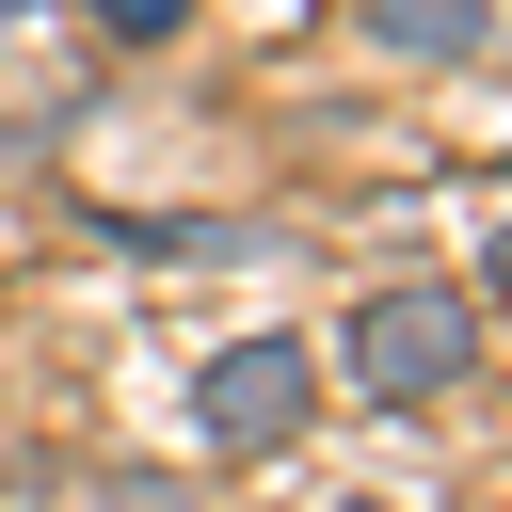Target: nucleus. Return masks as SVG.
Listing matches in <instances>:
<instances>
[{
  "mask_svg": "<svg viewBox=\"0 0 512 512\" xmlns=\"http://www.w3.org/2000/svg\"><path fill=\"white\" fill-rule=\"evenodd\" d=\"M336 368H352V400L432 416V400H464V384H480V304H464V288H368Z\"/></svg>",
  "mask_w": 512,
  "mask_h": 512,
  "instance_id": "nucleus-1",
  "label": "nucleus"
},
{
  "mask_svg": "<svg viewBox=\"0 0 512 512\" xmlns=\"http://www.w3.org/2000/svg\"><path fill=\"white\" fill-rule=\"evenodd\" d=\"M304 416H320V352H304V336H240V352H208V368H192V432H208L224 464L288 448Z\"/></svg>",
  "mask_w": 512,
  "mask_h": 512,
  "instance_id": "nucleus-2",
  "label": "nucleus"
},
{
  "mask_svg": "<svg viewBox=\"0 0 512 512\" xmlns=\"http://www.w3.org/2000/svg\"><path fill=\"white\" fill-rule=\"evenodd\" d=\"M368 16V48H400V64H480L496 48V0H352Z\"/></svg>",
  "mask_w": 512,
  "mask_h": 512,
  "instance_id": "nucleus-3",
  "label": "nucleus"
},
{
  "mask_svg": "<svg viewBox=\"0 0 512 512\" xmlns=\"http://www.w3.org/2000/svg\"><path fill=\"white\" fill-rule=\"evenodd\" d=\"M96 32L112 48H160V32H192V0H96Z\"/></svg>",
  "mask_w": 512,
  "mask_h": 512,
  "instance_id": "nucleus-4",
  "label": "nucleus"
},
{
  "mask_svg": "<svg viewBox=\"0 0 512 512\" xmlns=\"http://www.w3.org/2000/svg\"><path fill=\"white\" fill-rule=\"evenodd\" d=\"M320 512H400V496H320Z\"/></svg>",
  "mask_w": 512,
  "mask_h": 512,
  "instance_id": "nucleus-5",
  "label": "nucleus"
}]
</instances>
